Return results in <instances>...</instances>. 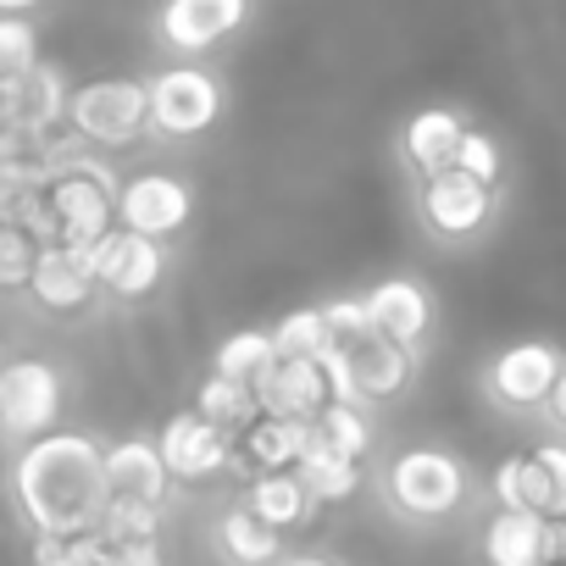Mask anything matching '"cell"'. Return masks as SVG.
Wrapping results in <instances>:
<instances>
[{
	"label": "cell",
	"mask_w": 566,
	"mask_h": 566,
	"mask_svg": "<svg viewBox=\"0 0 566 566\" xmlns=\"http://www.w3.org/2000/svg\"><path fill=\"white\" fill-rule=\"evenodd\" d=\"M12 511L29 533H101L112 505L106 444L84 428H56L23 450H12Z\"/></svg>",
	"instance_id": "obj_1"
},
{
	"label": "cell",
	"mask_w": 566,
	"mask_h": 566,
	"mask_svg": "<svg viewBox=\"0 0 566 566\" xmlns=\"http://www.w3.org/2000/svg\"><path fill=\"white\" fill-rule=\"evenodd\" d=\"M373 494L384 505L389 522H400L406 533H444L461 527L489 483L472 472V461L439 439H417V444H395L378 467H373Z\"/></svg>",
	"instance_id": "obj_2"
},
{
	"label": "cell",
	"mask_w": 566,
	"mask_h": 566,
	"mask_svg": "<svg viewBox=\"0 0 566 566\" xmlns=\"http://www.w3.org/2000/svg\"><path fill=\"white\" fill-rule=\"evenodd\" d=\"M411 222L417 233L444 250V255H467L478 244L494 239L500 217H505V189L461 172V167H444V172H428V178H411Z\"/></svg>",
	"instance_id": "obj_3"
},
{
	"label": "cell",
	"mask_w": 566,
	"mask_h": 566,
	"mask_svg": "<svg viewBox=\"0 0 566 566\" xmlns=\"http://www.w3.org/2000/svg\"><path fill=\"white\" fill-rule=\"evenodd\" d=\"M40 189L62 222V244L95 250L112 228H117V200H123V178L90 156L84 139H73L67 150H51L40 161Z\"/></svg>",
	"instance_id": "obj_4"
},
{
	"label": "cell",
	"mask_w": 566,
	"mask_h": 566,
	"mask_svg": "<svg viewBox=\"0 0 566 566\" xmlns=\"http://www.w3.org/2000/svg\"><path fill=\"white\" fill-rule=\"evenodd\" d=\"M323 361H328V378H334L339 400H356V406L378 411V406H395V400H406L417 389L428 356L400 345V339H389L378 323H367L356 334H339Z\"/></svg>",
	"instance_id": "obj_5"
},
{
	"label": "cell",
	"mask_w": 566,
	"mask_h": 566,
	"mask_svg": "<svg viewBox=\"0 0 566 566\" xmlns=\"http://www.w3.org/2000/svg\"><path fill=\"white\" fill-rule=\"evenodd\" d=\"M560 367H566V350L555 339H538V334L505 339L478 367V400L489 411L511 417V422H538L544 406H549V395H555Z\"/></svg>",
	"instance_id": "obj_6"
},
{
	"label": "cell",
	"mask_w": 566,
	"mask_h": 566,
	"mask_svg": "<svg viewBox=\"0 0 566 566\" xmlns=\"http://www.w3.org/2000/svg\"><path fill=\"white\" fill-rule=\"evenodd\" d=\"M228 78L206 62H167L150 73V134L167 145H195L228 117Z\"/></svg>",
	"instance_id": "obj_7"
},
{
	"label": "cell",
	"mask_w": 566,
	"mask_h": 566,
	"mask_svg": "<svg viewBox=\"0 0 566 566\" xmlns=\"http://www.w3.org/2000/svg\"><path fill=\"white\" fill-rule=\"evenodd\" d=\"M67 128L90 150H134L150 134V78L112 73L78 84L67 106Z\"/></svg>",
	"instance_id": "obj_8"
},
{
	"label": "cell",
	"mask_w": 566,
	"mask_h": 566,
	"mask_svg": "<svg viewBox=\"0 0 566 566\" xmlns=\"http://www.w3.org/2000/svg\"><path fill=\"white\" fill-rule=\"evenodd\" d=\"M62 406H67V378L56 361L12 356L0 367V439H7V450H23V444L56 433Z\"/></svg>",
	"instance_id": "obj_9"
},
{
	"label": "cell",
	"mask_w": 566,
	"mask_h": 566,
	"mask_svg": "<svg viewBox=\"0 0 566 566\" xmlns=\"http://www.w3.org/2000/svg\"><path fill=\"white\" fill-rule=\"evenodd\" d=\"M255 18V0H161L150 12V40L167 62H206L233 45Z\"/></svg>",
	"instance_id": "obj_10"
},
{
	"label": "cell",
	"mask_w": 566,
	"mask_h": 566,
	"mask_svg": "<svg viewBox=\"0 0 566 566\" xmlns=\"http://www.w3.org/2000/svg\"><path fill=\"white\" fill-rule=\"evenodd\" d=\"M489 500L516 505V511H538V516H566V439L544 433L533 450L505 455L489 472Z\"/></svg>",
	"instance_id": "obj_11"
},
{
	"label": "cell",
	"mask_w": 566,
	"mask_h": 566,
	"mask_svg": "<svg viewBox=\"0 0 566 566\" xmlns=\"http://www.w3.org/2000/svg\"><path fill=\"white\" fill-rule=\"evenodd\" d=\"M156 439H161V455H167V467H172L178 483H211V478H222V472L239 467V433H228L222 422H211L200 406L172 411Z\"/></svg>",
	"instance_id": "obj_12"
},
{
	"label": "cell",
	"mask_w": 566,
	"mask_h": 566,
	"mask_svg": "<svg viewBox=\"0 0 566 566\" xmlns=\"http://www.w3.org/2000/svg\"><path fill=\"white\" fill-rule=\"evenodd\" d=\"M95 277L112 301H150L161 283H167V239H150L139 228H112L95 250Z\"/></svg>",
	"instance_id": "obj_13"
},
{
	"label": "cell",
	"mask_w": 566,
	"mask_h": 566,
	"mask_svg": "<svg viewBox=\"0 0 566 566\" xmlns=\"http://www.w3.org/2000/svg\"><path fill=\"white\" fill-rule=\"evenodd\" d=\"M367 312H373V323L389 334V339H400V345H411V350H433V339H439V301H433V290L417 277V272H384L378 283H367Z\"/></svg>",
	"instance_id": "obj_14"
},
{
	"label": "cell",
	"mask_w": 566,
	"mask_h": 566,
	"mask_svg": "<svg viewBox=\"0 0 566 566\" xmlns=\"http://www.w3.org/2000/svg\"><path fill=\"white\" fill-rule=\"evenodd\" d=\"M467 128H472V117H467L461 106H444V101L417 106V112L395 128V167L406 172V184H411V178H428V172L455 167Z\"/></svg>",
	"instance_id": "obj_15"
},
{
	"label": "cell",
	"mask_w": 566,
	"mask_h": 566,
	"mask_svg": "<svg viewBox=\"0 0 566 566\" xmlns=\"http://www.w3.org/2000/svg\"><path fill=\"white\" fill-rule=\"evenodd\" d=\"M117 222L139 228L150 239H178L195 222V184L184 172H134V178H123Z\"/></svg>",
	"instance_id": "obj_16"
},
{
	"label": "cell",
	"mask_w": 566,
	"mask_h": 566,
	"mask_svg": "<svg viewBox=\"0 0 566 566\" xmlns=\"http://www.w3.org/2000/svg\"><path fill=\"white\" fill-rule=\"evenodd\" d=\"M29 295H34V306L51 312V317H78V312L95 306V295H106V290H101V277H95V255H90V250H78V244H45Z\"/></svg>",
	"instance_id": "obj_17"
},
{
	"label": "cell",
	"mask_w": 566,
	"mask_h": 566,
	"mask_svg": "<svg viewBox=\"0 0 566 566\" xmlns=\"http://www.w3.org/2000/svg\"><path fill=\"white\" fill-rule=\"evenodd\" d=\"M255 395H261V411L301 417V422H317V411H323L328 400H339L323 356H277V361L255 378Z\"/></svg>",
	"instance_id": "obj_18"
},
{
	"label": "cell",
	"mask_w": 566,
	"mask_h": 566,
	"mask_svg": "<svg viewBox=\"0 0 566 566\" xmlns=\"http://www.w3.org/2000/svg\"><path fill=\"white\" fill-rule=\"evenodd\" d=\"M478 566H549V516L494 505L478 522Z\"/></svg>",
	"instance_id": "obj_19"
},
{
	"label": "cell",
	"mask_w": 566,
	"mask_h": 566,
	"mask_svg": "<svg viewBox=\"0 0 566 566\" xmlns=\"http://www.w3.org/2000/svg\"><path fill=\"white\" fill-rule=\"evenodd\" d=\"M106 478H112V494H134V500H156L167 505L172 494V467L161 455V439L156 433H128V439H112L106 444Z\"/></svg>",
	"instance_id": "obj_20"
},
{
	"label": "cell",
	"mask_w": 566,
	"mask_h": 566,
	"mask_svg": "<svg viewBox=\"0 0 566 566\" xmlns=\"http://www.w3.org/2000/svg\"><path fill=\"white\" fill-rule=\"evenodd\" d=\"M255 516H266L277 533H295L306 522H317L323 500L312 494V483L301 478V467H272V472H250L244 494H239Z\"/></svg>",
	"instance_id": "obj_21"
},
{
	"label": "cell",
	"mask_w": 566,
	"mask_h": 566,
	"mask_svg": "<svg viewBox=\"0 0 566 566\" xmlns=\"http://www.w3.org/2000/svg\"><path fill=\"white\" fill-rule=\"evenodd\" d=\"M211 555L222 560V566H277L283 555V533L266 522V516H255L244 500H233L217 522H211Z\"/></svg>",
	"instance_id": "obj_22"
},
{
	"label": "cell",
	"mask_w": 566,
	"mask_h": 566,
	"mask_svg": "<svg viewBox=\"0 0 566 566\" xmlns=\"http://www.w3.org/2000/svg\"><path fill=\"white\" fill-rule=\"evenodd\" d=\"M306 444H312V422H301V417H277V411H261V417L239 433V467H250V472L301 467Z\"/></svg>",
	"instance_id": "obj_23"
},
{
	"label": "cell",
	"mask_w": 566,
	"mask_h": 566,
	"mask_svg": "<svg viewBox=\"0 0 566 566\" xmlns=\"http://www.w3.org/2000/svg\"><path fill=\"white\" fill-rule=\"evenodd\" d=\"M312 439L350 455V461H373L378 450V428H373V406H356V400H328L312 422Z\"/></svg>",
	"instance_id": "obj_24"
},
{
	"label": "cell",
	"mask_w": 566,
	"mask_h": 566,
	"mask_svg": "<svg viewBox=\"0 0 566 566\" xmlns=\"http://www.w3.org/2000/svg\"><path fill=\"white\" fill-rule=\"evenodd\" d=\"M301 478L312 483V494L323 500V505H345V500H356L367 483H373V472H367V461H350V455H339V450H328V444H306V455H301Z\"/></svg>",
	"instance_id": "obj_25"
},
{
	"label": "cell",
	"mask_w": 566,
	"mask_h": 566,
	"mask_svg": "<svg viewBox=\"0 0 566 566\" xmlns=\"http://www.w3.org/2000/svg\"><path fill=\"white\" fill-rule=\"evenodd\" d=\"M40 62H45V51H40L34 18L29 12H7V18H0V95L18 101Z\"/></svg>",
	"instance_id": "obj_26"
},
{
	"label": "cell",
	"mask_w": 566,
	"mask_h": 566,
	"mask_svg": "<svg viewBox=\"0 0 566 566\" xmlns=\"http://www.w3.org/2000/svg\"><path fill=\"white\" fill-rule=\"evenodd\" d=\"M195 406H200L211 422H222L228 433H244V428L261 417V395H255V384H244V378H222V373H206Z\"/></svg>",
	"instance_id": "obj_27"
},
{
	"label": "cell",
	"mask_w": 566,
	"mask_h": 566,
	"mask_svg": "<svg viewBox=\"0 0 566 566\" xmlns=\"http://www.w3.org/2000/svg\"><path fill=\"white\" fill-rule=\"evenodd\" d=\"M272 361H277V339H272V328H239V334H228V339L211 350V373H222V378H244V384H255Z\"/></svg>",
	"instance_id": "obj_28"
},
{
	"label": "cell",
	"mask_w": 566,
	"mask_h": 566,
	"mask_svg": "<svg viewBox=\"0 0 566 566\" xmlns=\"http://www.w3.org/2000/svg\"><path fill=\"white\" fill-rule=\"evenodd\" d=\"M272 339H277V356H328L339 334L328 323V306H301L272 323Z\"/></svg>",
	"instance_id": "obj_29"
},
{
	"label": "cell",
	"mask_w": 566,
	"mask_h": 566,
	"mask_svg": "<svg viewBox=\"0 0 566 566\" xmlns=\"http://www.w3.org/2000/svg\"><path fill=\"white\" fill-rule=\"evenodd\" d=\"M455 167L472 172V178H483V184H494V189H511V156H505V139H500L494 128H478V123H472L467 139H461Z\"/></svg>",
	"instance_id": "obj_30"
},
{
	"label": "cell",
	"mask_w": 566,
	"mask_h": 566,
	"mask_svg": "<svg viewBox=\"0 0 566 566\" xmlns=\"http://www.w3.org/2000/svg\"><path fill=\"white\" fill-rule=\"evenodd\" d=\"M40 250H45V239H34L23 222H0V283H7L12 295H23L34 283Z\"/></svg>",
	"instance_id": "obj_31"
},
{
	"label": "cell",
	"mask_w": 566,
	"mask_h": 566,
	"mask_svg": "<svg viewBox=\"0 0 566 566\" xmlns=\"http://www.w3.org/2000/svg\"><path fill=\"white\" fill-rule=\"evenodd\" d=\"M101 533L112 544H139V538H161V505L156 500H134V494H112Z\"/></svg>",
	"instance_id": "obj_32"
},
{
	"label": "cell",
	"mask_w": 566,
	"mask_h": 566,
	"mask_svg": "<svg viewBox=\"0 0 566 566\" xmlns=\"http://www.w3.org/2000/svg\"><path fill=\"white\" fill-rule=\"evenodd\" d=\"M62 566H128V555H123V544H112L106 533H78L73 544H67V560Z\"/></svg>",
	"instance_id": "obj_33"
},
{
	"label": "cell",
	"mask_w": 566,
	"mask_h": 566,
	"mask_svg": "<svg viewBox=\"0 0 566 566\" xmlns=\"http://www.w3.org/2000/svg\"><path fill=\"white\" fill-rule=\"evenodd\" d=\"M538 428H544V433H555V439H566V367H560V378H555V395H549V406H544Z\"/></svg>",
	"instance_id": "obj_34"
},
{
	"label": "cell",
	"mask_w": 566,
	"mask_h": 566,
	"mask_svg": "<svg viewBox=\"0 0 566 566\" xmlns=\"http://www.w3.org/2000/svg\"><path fill=\"white\" fill-rule=\"evenodd\" d=\"M277 566H345L339 555H328V549H290Z\"/></svg>",
	"instance_id": "obj_35"
},
{
	"label": "cell",
	"mask_w": 566,
	"mask_h": 566,
	"mask_svg": "<svg viewBox=\"0 0 566 566\" xmlns=\"http://www.w3.org/2000/svg\"><path fill=\"white\" fill-rule=\"evenodd\" d=\"M549 560H566V516H549Z\"/></svg>",
	"instance_id": "obj_36"
},
{
	"label": "cell",
	"mask_w": 566,
	"mask_h": 566,
	"mask_svg": "<svg viewBox=\"0 0 566 566\" xmlns=\"http://www.w3.org/2000/svg\"><path fill=\"white\" fill-rule=\"evenodd\" d=\"M40 7H51V0H0V12H29V18H34Z\"/></svg>",
	"instance_id": "obj_37"
},
{
	"label": "cell",
	"mask_w": 566,
	"mask_h": 566,
	"mask_svg": "<svg viewBox=\"0 0 566 566\" xmlns=\"http://www.w3.org/2000/svg\"><path fill=\"white\" fill-rule=\"evenodd\" d=\"M549 566H566V560H549Z\"/></svg>",
	"instance_id": "obj_38"
}]
</instances>
